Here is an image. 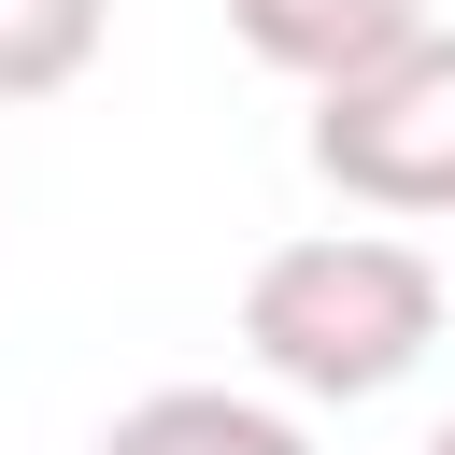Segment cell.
<instances>
[{
    "instance_id": "obj_1",
    "label": "cell",
    "mask_w": 455,
    "mask_h": 455,
    "mask_svg": "<svg viewBox=\"0 0 455 455\" xmlns=\"http://www.w3.org/2000/svg\"><path fill=\"white\" fill-rule=\"evenodd\" d=\"M441 341V256L398 242V228H313V242H270L256 284H242V355L284 384V398H384L412 384Z\"/></svg>"
},
{
    "instance_id": "obj_2",
    "label": "cell",
    "mask_w": 455,
    "mask_h": 455,
    "mask_svg": "<svg viewBox=\"0 0 455 455\" xmlns=\"http://www.w3.org/2000/svg\"><path fill=\"white\" fill-rule=\"evenodd\" d=\"M313 171L370 213H455V28L313 85Z\"/></svg>"
},
{
    "instance_id": "obj_3",
    "label": "cell",
    "mask_w": 455,
    "mask_h": 455,
    "mask_svg": "<svg viewBox=\"0 0 455 455\" xmlns=\"http://www.w3.org/2000/svg\"><path fill=\"white\" fill-rule=\"evenodd\" d=\"M228 28H242V57H270L299 85H341V71L398 57L427 28V0H228Z\"/></svg>"
},
{
    "instance_id": "obj_4",
    "label": "cell",
    "mask_w": 455,
    "mask_h": 455,
    "mask_svg": "<svg viewBox=\"0 0 455 455\" xmlns=\"http://www.w3.org/2000/svg\"><path fill=\"white\" fill-rule=\"evenodd\" d=\"M100 455H313L270 398H228V384H156L100 427Z\"/></svg>"
},
{
    "instance_id": "obj_5",
    "label": "cell",
    "mask_w": 455,
    "mask_h": 455,
    "mask_svg": "<svg viewBox=\"0 0 455 455\" xmlns=\"http://www.w3.org/2000/svg\"><path fill=\"white\" fill-rule=\"evenodd\" d=\"M100 14H114V0H0V114H14V100H57V85L100 57Z\"/></svg>"
},
{
    "instance_id": "obj_6",
    "label": "cell",
    "mask_w": 455,
    "mask_h": 455,
    "mask_svg": "<svg viewBox=\"0 0 455 455\" xmlns=\"http://www.w3.org/2000/svg\"><path fill=\"white\" fill-rule=\"evenodd\" d=\"M427 455H455V412H441V427H427Z\"/></svg>"
}]
</instances>
